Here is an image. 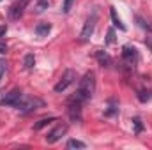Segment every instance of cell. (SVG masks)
<instances>
[{"mask_svg":"<svg viewBox=\"0 0 152 150\" xmlns=\"http://www.w3.org/2000/svg\"><path fill=\"white\" fill-rule=\"evenodd\" d=\"M94 92H96V74L92 71H88L87 74L80 79L78 88H76V94L69 101H76V103H81L83 104V103H87V101L92 99Z\"/></svg>","mask_w":152,"mask_h":150,"instance_id":"1","label":"cell"},{"mask_svg":"<svg viewBox=\"0 0 152 150\" xmlns=\"http://www.w3.org/2000/svg\"><path fill=\"white\" fill-rule=\"evenodd\" d=\"M96 23H97V12H92L87 18V21H85V25H83V28L80 32V41L81 42H85V41H88V39L92 37V34L96 30Z\"/></svg>","mask_w":152,"mask_h":150,"instance_id":"2","label":"cell"},{"mask_svg":"<svg viewBox=\"0 0 152 150\" xmlns=\"http://www.w3.org/2000/svg\"><path fill=\"white\" fill-rule=\"evenodd\" d=\"M42 106H44V103L37 97H23L21 103L18 104V110L21 113H30L34 110H37V108H42Z\"/></svg>","mask_w":152,"mask_h":150,"instance_id":"3","label":"cell"},{"mask_svg":"<svg viewBox=\"0 0 152 150\" xmlns=\"http://www.w3.org/2000/svg\"><path fill=\"white\" fill-rule=\"evenodd\" d=\"M21 99H23V92L20 88H14L0 99V106H18L21 103Z\"/></svg>","mask_w":152,"mask_h":150,"instance_id":"4","label":"cell"},{"mask_svg":"<svg viewBox=\"0 0 152 150\" xmlns=\"http://www.w3.org/2000/svg\"><path fill=\"white\" fill-rule=\"evenodd\" d=\"M75 81H76V73L73 69H67V71L62 74V78L58 79V83L55 85V92H64V90H67Z\"/></svg>","mask_w":152,"mask_h":150,"instance_id":"5","label":"cell"},{"mask_svg":"<svg viewBox=\"0 0 152 150\" xmlns=\"http://www.w3.org/2000/svg\"><path fill=\"white\" fill-rule=\"evenodd\" d=\"M30 0H16L11 7H9V18L11 20H20V16L23 14V11L27 9Z\"/></svg>","mask_w":152,"mask_h":150,"instance_id":"6","label":"cell"},{"mask_svg":"<svg viewBox=\"0 0 152 150\" xmlns=\"http://www.w3.org/2000/svg\"><path fill=\"white\" fill-rule=\"evenodd\" d=\"M122 58H124V62L127 64V66H134L136 62H138V50L136 48H133V46H124L122 48Z\"/></svg>","mask_w":152,"mask_h":150,"instance_id":"7","label":"cell"},{"mask_svg":"<svg viewBox=\"0 0 152 150\" xmlns=\"http://www.w3.org/2000/svg\"><path fill=\"white\" fill-rule=\"evenodd\" d=\"M66 133H67V125H66V124H60V125H57V127L46 136V141H48V143H57Z\"/></svg>","mask_w":152,"mask_h":150,"instance_id":"8","label":"cell"},{"mask_svg":"<svg viewBox=\"0 0 152 150\" xmlns=\"http://www.w3.org/2000/svg\"><path fill=\"white\" fill-rule=\"evenodd\" d=\"M67 111H69V117H71L73 120H80V118H81V103L69 101V108H67Z\"/></svg>","mask_w":152,"mask_h":150,"instance_id":"9","label":"cell"},{"mask_svg":"<svg viewBox=\"0 0 152 150\" xmlns=\"http://www.w3.org/2000/svg\"><path fill=\"white\" fill-rule=\"evenodd\" d=\"M96 58H97V62H99L103 67H110L112 62H113L112 57H110L106 51H103V50H97V51H96Z\"/></svg>","mask_w":152,"mask_h":150,"instance_id":"10","label":"cell"},{"mask_svg":"<svg viewBox=\"0 0 152 150\" xmlns=\"http://www.w3.org/2000/svg\"><path fill=\"white\" fill-rule=\"evenodd\" d=\"M50 30H51L50 23H39L37 27H36V34H37L39 37H46L50 34Z\"/></svg>","mask_w":152,"mask_h":150,"instance_id":"11","label":"cell"},{"mask_svg":"<svg viewBox=\"0 0 152 150\" xmlns=\"http://www.w3.org/2000/svg\"><path fill=\"white\" fill-rule=\"evenodd\" d=\"M110 14H112V21H113L115 27H118V30H122V32H126V25L120 21V18L117 16V12H115V9L112 7V11H110Z\"/></svg>","mask_w":152,"mask_h":150,"instance_id":"12","label":"cell"},{"mask_svg":"<svg viewBox=\"0 0 152 150\" xmlns=\"http://www.w3.org/2000/svg\"><path fill=\"white\" fill-rule=\"evenodd\" d=\"M34 64H36L34 55H32V53L25 55V58H23V66H25V69H32V67H34Z\"/></svg>","mask_w":152,"mask_h":150,"instance_id":"13","label":"cell"},{"mask_svg":"<svg viewBox=\"0 0 152 150\" xmlns=\"http://www.w3.org/2000/svg\"><path fill=\"white\" fill-rule=\"evenodd\" d=\"M136 21L140 23V27H142L143 30H147L149 34H152V23H149L147 20H143V18H140V16H136Z\"/></svg>","mask_w":152,"mask_h":150,"instance_id":"14","label":"cell"},{"mask_svg":"<svg viewBox=\"0 0 152 150\" xmlns=\"http://www.w3.org/2000/svg\"><path fill=\"white\" fill-rule=\"evenodd\" d=\"M48 5H50V0H39L37 4H36V7H34V11L37 14H41L44 9H48Z\"/></svg>","mask_w":152,"mask_h":150,"instance_id":"15","label":"cell"},{"mask_svg":"<svg viewBox=\"0 0 152 150\" xmlns=\"http://www.w3.org/2000/svg\"><path fill=\"white\" fill-rule=\"evenodd\" d=\"M53 120H55V117H50V118H42V120H39L37 124L34 125V129H36V131H39V129H42V127H46V125H48L50 122H53Z\"/></svg>","mask_w":152,"mask_h":150,"instance_id":"16","label":"cell"},{"mask_svg":"<svg viewBox=\"0 0 152 150\" xmlns=\"http://www.w3.org/2000/svg\"><path fill=\"white\" fill-rule=\"evenodd\" d=\"M87 145L83 143V141H80V140H69L67 141V149H85Z\"/></svg>","mask_w":152,"mask_h":150,"instance_id":"17","label":"cell"},{"mask_svg":"<svg viewBox=\"0 0 152 150\" xmlns=\"http://www.w3.org/2000/svg\"><path fill=\"white\" fill-rule=\"evenodd\" d=\"M133 125H134V133H136V134H138V133H142L143 125H142V120H140L138 117H134V118H133Z\"/></svg>","mask_w":152,"mask_h":150,"instance_id":"18","label":"cell"},{"mask_svg":"<svg viewBox=\"0 0 152 150\" xmlns=\"http://www.w3.org/2000/svg\"><path fill=\"white\" fill-rule=\"evenodd\" d=\"M73 4H75V0H64V4H62V12H69L71 11V7H73Z\"/></svg>","mask_w":152,"mask_h":150,"instance_id":"19","label":"cell"},{"mask_svg":"<svg viewBox=\"0 0 152 150\" xmlns=\"http://www.w3.org/2000/svg\"><path fill=\"white\" fill-rule=\"evenodd\" d=\"M113 41H115V32H113V28H110V30H108V37H106V42H108V44H112Z\"/></svg>","mask_w":152,"mask_h":150,"instance_id":"20","label":"cell"},{"mask_svg":"<svg viewBox=\"0 0 152 150\" xmlns=\"http://www.w3.org/2000/svg\"><path fill=\"white\" fill-rule=\"evenodd\" d=\"M145 44H147V48L152 51V34H147V37H145Z\"/></svg>","mask_w":152,"mask_h":150,"instance_id":"21","label":"cell"},{"mask_svg":"<svg viewBox=\"0 0 152 150\" xmlns=\"http://www.w3.org/2000/svg\"><path fill=\"white\" fill-rule=\"evenodd\" d=\"M5 34H7V27H5V25H0V39L4 37Z\"/></svg>","mask_w":152,"mask_h":150,"instance_id":"22","label":"cell"},{"mask_svg":"<svg viewBox=\"0 0 152 150\" xmlns=\"http://www.w3.org/2000/svg\"><path fill=\"white\" fill-rule=\"evenodd\" d=\"M4 73H5V62H2V60H0V79H2Z\"/></svg>","mask_w":152,"mask_h":150,"instance_id":"23","label":"cell"},{"mask_svg":"<svg viewBox=\"0 0 152 150\" xmlns=\"http://www.w3.org/2000/svg\"><path fill=\"white\" fill-rule=\"evenodd\" d=\"M0 53H2V55L7 53V44H5V42H0Z\"/></svg>","mask_w":152,"mask_h":150,"instance_id":"24","label":"cell"}]
</instances>
